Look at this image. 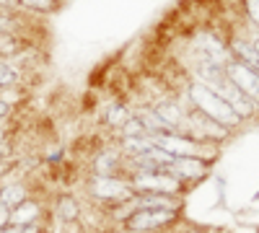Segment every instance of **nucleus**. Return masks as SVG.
<instances>
[{"instance_id": "4468645a", "label": "nucleus", "mask_w": 259, "mask_h": 233, "mask_svg": "<svg viewBox=\"0 0 259 233\" xmlns=\"http://www.w3.org/2000/svg\"><path fill=\"white\" fill-rule=\"evenodd\" d=\"M65 0H16V8L29 16H52L62 11Z\"/></svg>"}, {"instance_id": "20e7f679", "label": "nucleus", "mask_w": 259, "mask_h": 233, "mask_svg": "<svg viewBox=\"0 0 259 233\" xmlns=\"http://www.w3.org/2000/svg\"><path fill=\"white\" fill-rule=\"evenodd\" d=\"M182 132L189 135L192 140H197V143H205V145L226 143V140L233 135V130H228V127H223V124H218V122H212L210 117L194 112V109L187 112V119H184Z\"/></svg>"}, {"instance_id": "39448f33", "label": "nucleus", "mask_w": 259, "mask_h": 233, "mask_svg": "<svg viewBox=\"0 0 259 233\" xmlns=\"http://www.w3.org/2000/svg\"><path fill=\"white\" fill-rule=\"evenodd\" d=\"M130 184H133L135 195L138 192H148V195H174V197H182L187 184L179 181L174 174L168 171H143V174H133L127 176Z\"/></svg>"}, {"instance_id": "dca6fc26", "label": "nucleus", "mask_w": 259, "mask_h": 233, "mask_svg": "<svg viewBox=\"0 0 259 233\" xmlns=\"http://www.w3.org/2000/svg\"><path fill=\"white\" fill-rule=\"evenodd\" d=\"M26 73L13 60H0V88H24Z\"/></svg>"}, {"instance_id": "393cba45", "label": "nucleus", "mask_w": 259, "mask_h": 233, "mask_svg": "<svg viewBox=\"0 0 259 233\" xmlns=\"http://www.w3.org/2000/svg\"><path fill=\"white\" fill-rule=\"evenodd\" d=\"M254 202H259V192H256V195H254Z\"/></svg>"}, {"instance_id": "b1692460", "label": "nucleus", "mask_w": 259, "mask_h": 233, "mask_svg": "<svg viewBox=\"0 0 259 233\" xmlns=\"http://www.w3.org/2000/svg\"><path fill=\"white\" fill-rule=\"evenodd\" d=\"M6 140H11V137H8V132H3V130H0V145H3Z\"/></svg>"}, {"instance_id": "f3484780", "label": "nucleus", "mask_w": 259, "mask_h": 233, "mask_svg": "<svg viewBox=\"0 0 259 233\" xmlns=\"http://www.w3.org/2000/svg\"><path fill=\"white\" fill-rule=\"evenodd\" d=\"M138 135H148L145 130H143V124H140V119L133 114L122 127H119V137H138Z\"/></svg>"}, {"instance_id": "aec40b11", "label": "nucleus", "mask_w": 259, "mask_h": 233, "mask_svg": "<svg viewBox=\"0 0 259 233\" xmlns=\"http://www.w3.org/2000/svg\"><path fill=\"white\" fill-rule=\"evenodd\" d=\"M11 225V210L0 205V228H8Z\"/></svg>"}, {"instance_id": "412c9836", "label": "nucleus", "mask_w": 259, "mask_h": 233, "mask_svg": "<svg viewBox=\"0 0 259 233\" xmlns=\"http://www.w3.org/2000/svg\"><path fill=\"white\" fill-rule=\"evenodd\" d=\"M246 31H249V36H251V44H254V50H256V57H259V31H254L251 26H246Z\"/></svg>"}, {"instance_id": "0eeeda50", "label": "nucleus", "mask_w": 259, "mask_h": 233, "mask_svg": "<svg viewBox=\"0 0 259 233\" xmlns=\"http://www.w3.org/2000/svg\"><path fill=\"white\" fill-rule=\"evenodd\" d=\"M166 171L174 174V176H177L179 181H184V184H194V181H202V179L212 171V158H202V156L174 158Z\"/></svg>"}, {"instance_id": "6ab92c4d", "label": "nucleus", "mask_w": 259, "mask_h": 233, "mask_svg": "<svg viewBox=\"0 0 259 233\" xmlns=\"http://www.w3.org/2000/svg\"><path fill=\"white\" fill-rule=\"evenodd\" d=\"M13 114H16V109L8 107L6 101H0V119H13Z\"/></svg>"}, {"instance_id": "9d476101", "label": "nucleus", "mask_w": 259, "mask_h": 233, "mask_svg": "<svg viewBox=\"0 0 259 233\" xmlns=\"http://www.w3.org/2000/svg\"><path fill=\"white\" fill-rule=\"evenodd\" d=\"M29 184L26 181H18V179H11V176H3L0 179V205L13 210L16 205H21L24 200H29Z\"/></svg>"}, {"instance_id": "423d86ee", "label": "nucleus", "mask_w": 259, "mask_h": 233, "mask_svg": "<svg viewBox=\"0 0 259 233\" xmlns=\"http://www.w3.org/2000/svg\"><path fill=\"white\" fill-rule=\"evenodd\" d=\"M226 78L259 109V70L256 68H249V65H244V62H236V60H228L226 62Z\"/></svg>"}, {"instance_id": "f03ea898", "label": "nucleus", "mask_w": 259, "mask_h": 233, "mask_svg": "<svg viewBox=\"0 0 259 233\" xmlns=\"http://www.w3.org/2000/svg\"><path fill=\"white\" fill-rule=\"evenodd\" d=\"M179 220V210L158 207H130L124 215V230L130 233H161Z\"/></svg>"}, {"instance_id": "f257e3e1", "label": "nucleus", "mask_w": 259, "mask_h": 233, "mask_svg": "<svg viewBox=\"0 0 259 233\" xmlns=\"http://www.w3.org/2000/svg\"><path fill=\"white\" fill-rule=\"evenodd\" d=\"M179 96L187 101L189 109H194V112H200V114L210 117L212 122H218V124L228 127V130H233V132L244 124L239 117L233 114V109L223 101V96H218L212 88L202 86V83H197V80H187L184 86H182V91H179Z\"/></svg>"}, {"instance_id": "7ed1b4c3", "label": "nucleus", "mask_w": 259, "mask_h": 233, "mask_svg": "<svg viewBox=\"0 0 259 233\" xmlns=\"http://www.w3.org/2000/svg\"><path fill=\"white\" fill-rule=\"evenodd\" d=\"M89 195L106 205H127L133 200L135 189L127 176H91L89 179Z\"/></svg>"}, {"instance_id": "a878e982", "label": "nucleus", "mask_w": 259, "mask_h": 233, "mask_svg": "<svg viewBox=\"0 0 259 233\" xmlns=\"http://www.w3.org/2000/svg\"><path fill=\"white\" fill-rule=\"evenodd\" d=\"M124 233H130V230H124Z\"/></svg>"}, {"instance_id": "ddd939ff", "label": "nucleus", "mask_w": 259, "mask_h": 233, "mask_svg": "<svg viewBox=\"0 0 259 233\" xmlns=\"http://www.w3.org/2000/svg\"><path fill=\"white\" fill-rule=\"evenodd\" d=\"M29 44H34V41L26 34H0V60H13Z\"/></svg>"}, {"instance_id": "f8f14e48", "label": "nucleus", "mask_w": 259, "mask_h": 233, "mask_svg": "<svg viewBox=\"0 0 259 233\" xmlns=\"http://www.w3.org/2000/svg\"><path fill=\"white\" fill-rule=\"evenodd\" d=\"M39 220H41V202L34 197L24 200L11 210V225H29V223H39Z\"/></svg>"}, {"instance_id": "5701e85b", "label": "nucleus", "mask_w": 259, "mask_h": 233, "mask_svg": "<svg viewBox=\"0 0 259 233\" xmlns=\"http://www.w3.org/2000/svg\"><path fill=\"white\" fill-rule=\"evenodd\" d=\"M0 8H16V0H0Z\"/></svg>"}, {"instance_id": "9b49d317", "label": "nucleus", "mask_w": 259, "mask_h": 233, "mask_svg": "<svg viewBox=\"0 0 259 233\" xmlns=\"http://www.w3.org/2000/svg\"><path fill=\"white\" fill-rule=\"evenodd\" d=\"M130 117H133V107H130V101H124V99H114L109 107L104 109L101 122H104V127H109V130L119 132V127H122Z\"/></svg>"}, {"instance_id": "4be33fe9", "label": "nucleus", "mask_w": 259, "mask_h": 233, "mask_svg": "<svg viewBox=\"0 0 259 233\" xmlns=\"http://www.w3.org/2000/svg\"><path fill=\"white\" fill-rule=\"evenodd\" d=\"M0 233H24L21 225H8V228H0Z\"/></svg>"}, {"instance_id": "a211bd4d", "label": "nucleus", "mask_w": 259, "mask_h": 233, "mask_svg": "<svg viewBox=\"0 0 259 233\" xmlns=\"http://www.w3.org/2000/svg\"><path fill=\"white\" fill-rule=\"evenodd\" d=\"M215 187H218V200H221V205H226V176H215Z\"/></svg>"}, {"instance_id": "2eb2a0df", "label": "nucleus", "mask_w": 259, "mask_h": 233, "mask_svg": "<svg viewBox=\"0 0 259 233\" xmlns=\"http://www.w3.org/2000/svg\"><path fill=\"white\" fill-rule=\"evenodd\" d=\"M55 218H57L60 223H65V225L78 223V218H80V205H78V200H75L73 195L57 197V202H55Z\"/></svg>"}, {"instance_id": "6e6552de", "label": "nucleus", "mask_w": 259, "mask_h": 233, "mask_svg": "<svg viewBox=\"0 0 259 233\" xmlns=\"http://www.w3.org/2000/svg\"><path fill=\"white\" fill-rule=\"evenodd\" d=\"M212 91L218 94V96H223V101L233 109V114L239 117L241 122H251V119H256V117H259V109L254 107V104H251V101L239 91V88L233 86V83H231L228 78H223V80H221Z\"/></svg>"}, {"instance_id": "1a4fd4ad", "label": "nucleus", "mask_w": 259, "mask_h": 233, "mask_svg": "<svg viewBox=\"0 0 259 233\" xmlns=\"http://www.w3.org/2000/svg\"><path fill=\"white\" fill-rule=\"evenodd\" d=\"M94 176H122L119 171L124 168V156L119 148H101L91 161Z\"/></svg>"}]
</instances>
